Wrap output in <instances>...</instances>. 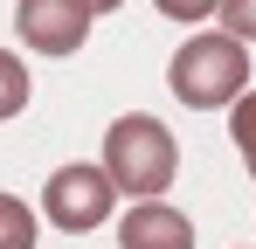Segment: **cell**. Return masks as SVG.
Masks as SVG:
<instances>
[{
    "instance_id": "1",
    "label": "cell",
    "mask_w": 256,
    "mask_h": 249,
    "mask_svg": "<svg viewBox=\"0 0 256 249\" xmlns=\"http://www.w3.org/2000/svg\"><path fill=\"white\" fill-rule=\"evenodd\" d=\"M104 173L118 180V194L152 201V194H166L173 180H180V138L166 132V118L125 111V118H111V132H104Z\"/></svg>"
},
{
    "instance_id": "2",
    "label": "cell",
    "mask_w": 256,
    "mask_h": 249,
    "mask_svg": "<svg viewBox=\"0 0 256 249\" xmlns=\"http://www.w3.org/2000/svg\"><path fill=\"white\" fill-rule=\"evenodd\" d=\"M166 90L187 111H228L242 90H250V48L242 35H187L166 62Z\"/></svg>"
},
{
    "instance_id": "3",
    "label": "cell",
    "mask_w": 256,
    "mask_h": 249,
    "mask_svg": "<svg viewBox=\"0 0 256 249\" xmlns=\"http://www.w3.org/2000/svg\"><path fill=\"white\" fill-rule=\"evenodd\" d=\"M42 214L56 222V228H70V236H84V228H97V222H111L118 214V180L104 173V166H56L42 187Z\"/></svg>"
},
{
    "instance_id": "4",
    "label": "cell",
    "mask_w": 256,
    "mask_h": 249,
    "mask_svg": "<svg viewBox=\"0 0 256 249\" xmlns=\"http://www.w3.org/2000/svg\"><path fill=\"white\" fill-rule=\"evenodd\" d=\"M97 21L90 0H14V35L42 56H76Z\"/></svg>"
},
{
    "instance_id": "5",
    "label": "cell",
    "mask_w": 256,
    "mask_h": 249,
    "mask_svg": "<svg viewBox=\"0 0 256 249\" xmlns=\"http://www.w3.org/2000/svg\"><path fill=\"white\" fill-rule=\"evenodd\" d=\"M118 249H194V222L160 194L132 201V214H118Z\"/></svg>"
},
{
    "instance_id": "6",
    "label": "cell",
    "mask_w": 256,
    "mask_h": 249,
    "mask_svg": "<svg viewBox=\"0 0 256 249\" xmlns=\"http://www.w3.org/2000/svg\"><path fill=\"white\" fill-rule=\"evenodd\" d=\"M21 111H28V62L14 48H0V124L21 118Z\"/></svg>"
},
{
    "instance_id": "7",
    "label": "cell",
    "mask_w": 256,
    "mask_h": 249,
    "mask_svg": "<svg viewBox=\"0 0 256 249\" xmlns=\"http://www.w3.org/2000/svg\"><path fill=\"white\" fill-rule=\"evenodd\" d=\"M35 214H28V201L21 194H0V249H35Z\"/></svg>"
},
{
    "instance_id": "8",
    "label": "cell",
    "mask_w": 256,
    "mask_h": 249,
    "mask_svg": "<svg viewBox=\"0 0 256 249\" xmlns=\"http://www.w3.org/2000/svg\"><path fill=\"white\" fill-rule=\"evenodd\" d=\"M228 132H236V152H242V166H250V180H256V90H242L228 104Z\"/></svg>"
},
{
    "instance_id": "9",
    "label": "cell",
    "mask_w": 256,
    "mask_h": 249,
    "mask_svg": "<svg viewBox=\"0 0 256 249\" xmlns=\"http://www.w3.org/2000/svg\"><path fill=\"white\" fill-rule=\"evenodd\" d=\"M152 7H160L166 21H187V28L208 21V14H222V0H152Z\"/></svg>"
},
{
    "instance_id": "10",
    "label": "cell",
    "mask_w": 256,
    "mask_h": 249,
    "mask_svg": "<svg viewBox=\"0 0 256 249\" xmlns=\"http://www.w3.org/2000/svg\"><path fill=\"white\" fill-rule=\"evenodd\" d=\"M222 28L242 35V42H256V0H222Z\"/></svg>"
},
{
    "instance_id": "11",
    "label": "cell",
    "mask_w": 256,
    "mask_h": 249,
    "mask_svg": "<svg viewBox=\"0 0 256 249\" xmlns=\"http://www.w3.org/2000/svg\"><path fill=\"white\" fill-rule=\"evenodd\" d=\"M90 7H97V14H111V7H125V0H90Z\"/></svg>"
}]
</instances>
